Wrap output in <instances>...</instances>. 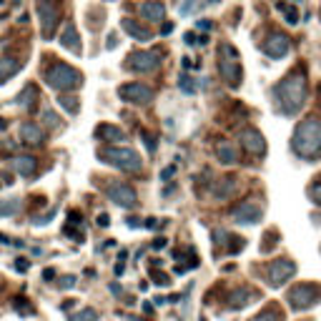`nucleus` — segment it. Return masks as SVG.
<instances>
[{"label":"nucleus","instance_id":"1","mask_svg":"<svg viewBox=\"0 0 321 321\" xmlns=\"http://www.w3.org/2000/svg\"><path fill=\"white\" fill-rule=\"evenodd\" d=\"M276 98H278V106L286 115H296L301 108H304V101H306V78L301 70L296 73H289L281 83L273 88Z\"/></svg>","mask_w":321,"mask_h":321},{"label":"nucleus","instance_id":"2","mask_svg":"<svg viewBox=\"0 0 321 321\" xmlns=\"http://www.w3.org/2000/svg\"><path fill=\"white\" fill-rule=\"evenodd\" d=\"M291 148L301 158H311L321 151V120L319 118H304L294 131Z\"/></svg>","mask_w":321,"mask_h":321},{"label":"nucleus","instance_id":"3","mask_svg":"<svg viewBox=\"0 0 321 321\" xmlns=\"http://www.w3.org/2000/svg\"><path fill=\"white\" fill-rule=\"evenodd\" d=\"M98 158L106 160V163L120 168V171H126V173H138L143 168V160L141 156L128 148V146H108V148H101L98 151Z\"/></svg>","mask_w":321,"mask_h":321},{"label":"nucleus","instance_id":"4","mask_svg":"<svg viewBox=\"0 0 321 321\" xmlns=\"http://www.w3.org/2000/svg\"><path fill=\"white\" fill-rule=\"evenodd\" d=\"M46 83L60 93L65 91H75L80 83H83V75H80L75 68H70L68 63H53L46 70Z\"/></svg>","mask_w":321,"mask_h":321},{"label":"nucleus","instance_id":"5","mask_svg":"<svg viewBox=\"0 0 321 321\" xmlns=\"http://www.w3.org/2000/svg\"><path fill=\"white\" fill-rule=\"evenodd\" d=\"M218 70L223 75V80L236 88L241 83V78H244V70H241V63H238V53L233 46L228 43H221V51H218Z\"/></svg>","mask_w":321,"mask_h":321},{"label":"nucleus","instance_id":"6","mask_svg":"<svg viewBox=\"0 0 321 321\" xmlns=\"http://www.w3.org/2000/svg\"><path fill=\"white\" fill-rule=\"evenodd\" d=\"M321 299V286L316 284H299L289 291V304L291 309L301 311V309H309L311 304H316Z\"/></svg>","mask_w":321,"mask_h":321},{"label":"nucleus","instance_id":"7","mask_svg":"<svg viewBox=\"0 0 321 321\" xmlns=\"http://www.w3.org/2000/svg\"><path fill=\"white\" fill-rule=\"evenodd\" d=\"M38 15H40V30H43V38H53V30L60 20V8L55 0H38Z\"/></svg>","mask_w":321,"mask_h":321},{"label":"nucleus","instance_id":"8","mask_svg":"<svg viewBox=\"0 0 321 321\" xmlns=\"http://www.w3.org/2000/svg\"><path fill=\"white\" fill-rule=\"evenodd\" d=\"M106 196L113 201L115 206H120V209H136V204H138V196H136V191L128 186V183H120V181H113V183H108V188H106Z\"/></svg>","mask_w":321,"mask_h":321},{"label":"nucleus","instance_id":"9","mask_svg":"<svg viewBox=\"0 0 321 321\" xmlns=\"http://www.w3.org/2000/svg\"><path fill=\"white\" fill-rule=\"evenodd\" d=\"M296 273V264L291 259H278V261H271L268 266V284L271 286H281Z\"/></svg>","mask_w":321,"mask_h":321},{"label":"nucleus","instance_id":"10","mask_svg":"<svg viewBox=\"0 0 321 321\" xmlns=\"http://www.w3.org/2000/svg\"><path fill=\"white\" fill-rule=\"evenodd\" d=\"M118 96L128 101V103H136V106H146L153 101V91L143 83H126V86H120L118 88Z\"/></svg>","mask_w":321,"mask_h":321},{"label":"nucleus","instance_id":"11","mask_svg":"<svg viewBox=\"0 0 321 321\" xmlns=\"http://www.w3.org/2000/svg\"><path fill=\"white\" fill-rule=\"evenodd\" d=\"M160 65V53L156 51H138V53H131L128 55V68L131 70H138V73H151Z\"/></svg>","mask_w":321,"mask_h":321},{"label":"nucleus","instance_id":"12","mask_svg":"<svg viewBox=\"0 0 321 321\" xmlns=\"http://www.w3.org/2000/svg\"><path fill=\"white\" fill-rule=\"evenodd\" d=\"M264 216V206L256 204V201H244L233 209V218L236 223H259Z\"/></svg>","mask_w":321,"mask_h":321},{"label":"nucleus","instance_id":"13","mask_svg":"<svg viewBox=\"0 0 321 321\" xmlns=\"http://www.w3.org/2000/svg\"><path fill=\"white\" fill-rule=\"evenodd\" d=\"M289 46L291 43H289V38L284 33H271L268 40L264 43V51H266L268 58H284L289 53Z\"/></svg>","mask_w":321,"mask_h":321},{"label":"nucleus","instance_id":"14","mask_svg":"<svg viewBox=\"0 0 321 321\" xmlns=\"http://www.w3.org/2000/svg\"><path fill=\"white\" fill-rule=\"evenodd\" d=\"M241 143H244V148L254 156H261L266 153V141L264 136L256 131V128H246V131H241Z\"/></svg>","mask_w":321,"mask_h":321},{"label":"nucleus","instance_id":"15","mask_svg":"<svg viewBox=\"0 0 321 321\" xmlns=\"http://www.w3.org/2000/svg\"><path fill=\"white\" fill-rule=\"evenodd\" d=\"M20 138H23V143H28V146H40V143H43V138H46V133H43V128H40L38 123L28 120V123L20 126Z\"/></svg>","mask_w":321,"mask_h":321},{"label":"nucleus","instance_id":"16","mask_svg":"<svg viewBox=\"0 0 321 321\" xmlns=\"http://www.w3.org/2000/svg\"><path fill=\"white\" fill-rule=\"evenodd\" d=\"M60 46L68 48L70 53H80V38H78V30L73 23H65L63 25V33H60Z\"/></svg>","mask_w":321,"mask_h":321},{"label":"nucleus","instance_id":"17","mask_svg":"<svg viewBox=\"0 0 321 321\" xmlns=\"http://www.w3.org/2000/svg\"><path fill=\"white\" fill-rule=\"evenodd\" d=\"M141 15L151 23H158V20H163L166 15V5L160 3V0H148V3L141 5Z\"/></svg>","mask_w":321,"mask_h":321},{"label":"nucleus","instance_id":"18","mask_svg":"<svg viewBox=\"0 0 321 321\" xmlns=\"http://www.w3.org/2000/svg\"><path fill=\"white\" fill-rule=\"evenodd\" d=\"M96 136H98L101 141H106V143H118V141H126V133L120 131V128H115V126H110V123L98 126V128H96Z\"/></svg>","mask_w":321,"mask_h":321},{"label":"nucleus","instance_id":"19","mask_svg":"<svg viewBox=\"0 0 321 321\" xmlns=\"http://www.w3.org/2000/svg\"><path fill=\"white\" fill-rule=\"evenodd\" d=\"M13 168H15V173H20V176H33L35 171H38V160L33 158V156H18L15 160H13Z\"/></svg>","mask_w":321,"mask_h":321},{"label":"nucleus","instance_id":"20","mask_svg":"<svg viewBox=\"0 0 321 321\" xmlns=\"http://www.w3.org/2000/svg\"><path fill=\"white\" fill-rule=\"evenodd\" d=\"M216 156H218L221 163H226V166H233L236 160H238V151H236V146H233V143H226V141H221V143L216 146Z\"/></svg>","mask_w":321,"mask_h":321},{"label":"nucleus","instance_id":"21","mask_svg":"<svg viewBox=\"0 0 321 321\" xmlns=\"http://www.w3.org/2000/svg\"><path fill=\"white\" fill-rule=\"evenodd\" d=\"M120 25H123V30L128 33V35H133L136 40H151V30L148 28H143V25H138L136 20H120Z\"/></svg>","mask_w":321,"mask_h":321},{"label":"nucleus","instance_id":"22","mask_svg":"<svg viewBox=\"0 0 321 321\" xmlns=\"http://www.w3.org/2000/svg\"><path fill=\"white\" fill-rule=\"evenodd\" d=\"M20 70V60L15 58H0V83H5L8 78H13Z\"/></svg>","mask_w":321,"mask_h":321},{"label":"nucleus","instance_id":"23","mask_svg":"<svg viewBox=\"0 0 321 321\" xmlns=\"http://www.w3.org/2000/svg\"><path fill=\"white\" fill-rule=\"evenodd\" d=\"M35 101H38V91H35V86H25V88L18 93V106L25 108V110H30V108L35 106Z\"/></svg>","mask_w":321,"mask_h":321},{"label":"nucleus","instance_id":"24","mask_svg":"<svg viewBox=\"0 0 321 321\" xmlns=\"http://www.w3.org/2000/svg\"><path fill=\"white\" fill-rule=\"evenodd\" d=\"M233 191H236V178H221V183L214 186L216 198H228Z\"/></svg>","mask_w":321,"mask_h":321},{"label":"nucleus","instance_id":"25","mask_svg":"<svg viewBox=\"0 0 321 321\" xmlns=\"http://www.w3.org/2000/svg\"><path fill=\"white\" fill-rule=\"evenodd\" d=\"M20 211V198H8V201H0V216H13Z\"/></svg>","mask_w":321,"mask_h":321},{"label":"nucleus","instance_id":"26","mask_svg":"<svg viewBox=\"0 0 321 321\" xmlns=\"http://www.w3.org/2000/svg\"><path fill=\"white\" fill-rule=\"evenodd\" d=\"M249 299H251V291H249V289L233 291V294H231V309H241V306H246Z\"/></svg>","mask_w":321,"mask_h":321},{"label":"nucleus","instance_id":"27","mask_svg":"<svg viewBox=\"0 0 321 321\" xmlns=\"http://www.w3.org/2000/svg\"><path fill=\"white\" fill-rule=\"evenodd\" d=\"M58 106L65 108L70 115H75V113L80 110V103H78V98H73V96H60V98H58Z\"/></svg>","mask_w":321,"mask_h":321},{"label":"nucleus","instance_id":"28","mask_svg":"<svg viewBox=\"0 0 321 321\" xmlns=\"http://www.w3.org/2000/svg\"><path fill=\"white\" fill-rule=\"evenodd\" d=\"M276 8L286 15V23H289V25H296V23H299V10H296V8H291V5H286V3H276Z\"/></svg>","mask_w":321,"mask_h":321},{"label":"nucleus","instance_id":"29","mask_svg":"<svg viewBox=\"0 0 321 321\" xmlns=\"http://www.w3.org/2000/svg\"><path fill=\"white\" fill-rule=\"evenodd\" d=\"M70 321H98V311L96 309H80L78 314L70 316Z\"/></svg>","mask_w":321,"mask_h":321},{"label":"nucleus","instance_id":"30","mask_svg":"<svg viewBox=\"0 0 321 321\" xmlns=\"http://www.w3.org/2000/svg\"><path fill=\"white\" fill-rule=\"evenodd\" d=\"M178 88L183 93H196V83H193V78L191 75H181L178 78Z\"/></svg>","mask_w":321,"mask_h":321},{"label":"nucleus","instance_id":"31","mask_svg":"<svg viewBox=\"0 0 321 321\" xmlns=\"http://www.w3.org/2000/svg\"><path fill=\"white\" fill-rule=\"evenodd\" d=\"M40 118H43V120H46V126H51V128H55V126L60 123V118H58L51 108H46L43 113H40Z\"/></svg>","mask_w":321,"mask_h":321},{"label":"nucleus","instance_id":"32","mask_svg":"<svg viewBox=\"0 0 321 321\" xmlns=\"http://www.w3.org/2000/svg\"><path fill=\"white\" fill-rule=\"evenodd\" d=\"M254 321H278V314H276L273 309H266V311H261Z\"/></svg>","mask_w":321,"mask_h":321},{"label":"nucleus","instance_id":"33","mask_svg":"<svg viewBox=\"0 0 321 321\" xmlns=\"http://www.w3.org/2000/svg\"><path fill=\"white\" fill-rule=\"evenodd\" d=\"M141 138H143V143H146V148H148V151L153 153V151H156V138H153V136H151L148 131H141Z\"/></svg>","mask_w":321,"mask_h":321},{"label":"nucleus","instance_id":"34","mask_svg":"<svg viewBox=\"0 0 321 321\" xmlns=\"http://www.w3.org/2000/svg\"><path fill=\"white\" fill-rule=\"evenodd\" d=\"M153 278H156L153 284H158V286H168V284H171V278H168L166 273H158V271H153Z\"/></svg>","mask_w":321,"mask_h":321},{"label":"nucleus","instance_id":"35","mask_svg":"<svg viewBox=\"0 0 321 321\" xmlns=\"http://www.w3.org/2000/svg\"><path fill=\"white\" fill-rule=\"evenodd\" d=\"M311 198L316 201V204H321V178L311 186Z\"/></svg>","mask_w":321,"mask_h":321},{"label":"nucleus","instance_id":"36","mask_svg":"<svg viewBox=\"0 0 321 321\" xmlns=\"http://www.w3.org/2000/svg\"><path fill=\"white\" fill-rule=\"evenodd\" d=\"M58 284H60V289H73L75 286V276H63Z\"/></svg>","mask_w":321,"mask_h":321},{"label":"nucleus","instance_id":"37","mask_svg":"<svg viewBox=\"0 0 321 321\" xmlns=\"http://www.w3.org/2000/svg\"><path fill=\"white\" fill-rule=\"evenodd\" d=\"M15 309H18V311H23V314H33V306H28V304H25V299H18V301H15Z\"/></svg>","mask_w":321,"mask_h":321},{"label":"nucleus","instance_id":"38","mask_svg":"<svg viewBox=\"0 0 321 321\" xmlns=\"http://www.w3.org/2000/svg\"><path fill=\"white\" fill-rule=\"evenodd\" d=\"M196 5V0H183V5H181V15H188Z\"/></svg>","mask_w":321,"mask_h":321},{"label":"nucleus","instance_id":"39","mask_svg":"<svg viewBox=\"0 0 321 321\" xmlns=\"http://www.w3.org/2000/svg\"><path fill=\"white\" fill-rule=\"evenodd\" d=\"M173 173H176V166H168V168H163V171H160V181H168Z\"/></svg>","mask_w":321,"mask_h":321},{"label":"nucleus","instance_id":"40","mask_svg":"<svg viewBox=\"0 0 321 321\" xmlns=\"http://www.w3.org/2000/svg\"><path fill=\"white\" fill-rule=\"evenodd\" d=\"M98 226H110V218H108V214H98Z\"/></svg>","mask_w":321,"mask_h":321},{"label":"nucleus","instance_id":"41","mask_svg":"<svg viewBox=\"0 0 321 321\" xmlns=\"http://www.w3.org/2000/svg\"><path fill=\"white\" fill-rule=\"evenodd\" d=\"M151 246H153V249H166V238H163V236H160V238H156Z\"/></svg>","mask_w":321,"mask_h":321},{"label":"nucleus","instance_id":"42","mask_svg":"<svg viewBox=\"0 0 321 321\" xmlns=\"http://www.w3.org/2000/svg\"><path fill=\"white\" fill-rule=\"evenodd\" d=\"M15 268H18V271H23V273H25V271H28V268H30V264H28V261H15Z\"/></svg>","mask_w":321,"mask_h":321},{"label":"nucleus","instance_id":"43","mask_svg":"<svg viewBox=\"0 0 321 321\" xmlns=\"http://www.w3.org/2000/svg\"><path fill=\"white\" fill-rule=\"evenodd\" d=\"M70 223H80V221H83V216H78V211H70Z\"/></svg>","mask_w":321,"mask_h":321},{"label":"nucleus","instance_id":"44","mask_svg":"<svg viewBox=\"0 0 321 321\" xmlns=\"http://www.w3.org/2000/svg\"><path fill=\"white\" fill-rule=\"evenodd\" d=\"M113 271H115V276H120V273H123V271H126L123 261H120V264H115V266H113Z\"/></svg>","mask_w":321,"mask_h":321},{"label":"nucleus","instance_id":"45","mask_svg":"<svg viewBox=\"0 0 321 321\" xmlns=\"http://www.w3.org/2000/svg\"><path fill=\"white\" fill-rule=\"evenodd\" d=\"M43 278H46V281L55 278V271H53V268H46V271H43Z\"/></svg>","mask_w":321,"mask_h":321},{"label":"nucleus","instance_id":"46","mask_svg":"<svg viewBox=\"0 0 321 321\" xmlns=\"http://www.w3.org/2000/svg\"><path fill=\"white\" fill-rule=\"evenodd\" d=\"M196 25H198V30H209V28H211V23H209V20H198Z\"/></svg>","mask_w":321,"mask_h":321},{"label":"nucleus","instance_id":"47","mask_svg":"<svg viewBox=\"0 0 321 321\" xmlns=\"http://www.w3.org/2000/svg\"><path fill=\"white\" fill-rule=\"evenodd\" d=\"M183 40H186L188 46H193V43H196V35H193V33H186V35H183Z\"/></svg>","mask_w":321,"mask_h":321},{"label":"nucleus","instance_id":"48","mask_svg":"<svg viewBox=\"0 0 321 321\" xmlns=\"http://www.w3.org/2000/svg\"><path fill=\"white\" fill-rule=\"evenodd\" d=\"M173 30V23H163V28H160V33H163V35H168Z\"/></svg>","mask_w":321,"mask_h":321},{"label":"nucleus","instance_id":"49","mask_svg":"<svg viewBox=\"0 0 321 321\" xmlns=\"http://www.w3.org/2000/svg\"><path fill=\"white\" fill-rule=\"evenodd\" d=\"M146 226H148V228H158L160 223H158V218H148V223H146Z\"/></svg>","mask_w":321,"mask_h":321},{"label":"nucleus","instance_id":"50","mask_svg":"<svg viewBox=\"0 0 321 321\" xmlns=\"http://www.w3.org/2000/svg\"><path fill=\"white\" fill-rule=\"evenodd\" d=\"M0 244H13V241H10L5 233H0Z\"/></svg>","mask_w":321,"mask_h":321},{"label":"nucleus","instance_id":"51","mask_svg":"<svg viewBox=\"0 0 321 321\" xmlns=\"http://www.w3.org/2000/svg\"><path fill=\"white\" fill-rule=\"evenodd\" d=\"M291 3H301V0H291Z\"/></svg>","mask_w":321,"mask_h":321},{"label":"nucleus","instance_id":"52","mask_svg":"<svg viewBox=\"0 0 321 321\" xmlns=\"http://www.w3.org/2000/svg\"><path fill=\"white\" fill-rule=\"evenodd\" d=\"M13 3H20V0H13Z\"/></svg>","mask_w":321,"mask_h":321},{"label":"nucleus","instance_id":"53","mask_svg":"<svg viewBox=\"0 0 321 321\" xmlns=\"http://www.w3.org/2000/svg\"><path fill=\"white\" fill-rule=\"evenodd\" d=\"M0 3H5V0H0Z\"/></svg>","mask_w":321,"mask_h":321}]
</instances>
